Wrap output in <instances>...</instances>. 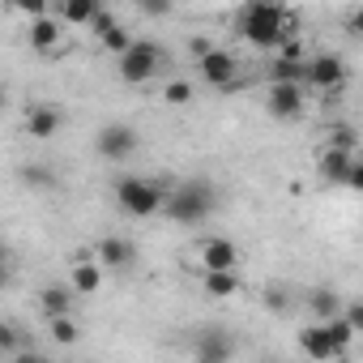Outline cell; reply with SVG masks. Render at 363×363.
<instances>
[{
	"mask_svg": "<svg viewBox=\"0 0 363 363\" xmlns=\"http://www.w3.org/2000/svg\"><path fill=\"white\" fill-rule=\"evenodd\" d=\"M235 26L261 52H278L286 39H295V18L278 5V0H248L240 9V18H235Z\"/></svg>",
	"mask_w": 363,
	"mask_h": 363,
	"instance_id": "6da1fadb",
	"label": "cell"
},
{
	"mask_svg": "<svg viewBox=\"0 0 363 363\" xmlns=\"http://www.w3.org/2000/svg\"><path fill=\"white\" fill-rule=\"evenodd\" d=\"M162 214H167L171 223H184V227L206 223V218L214 214V189H210V184H201V179H189V184H179V189H171V193H167Z\"/></svg>",
	"mask_w": 363,
	"mask_h": 363,
	"instance_id": "7a4b0ae2",
	"label": "cell"
},
{
	"mask_svg": "<svg viewBox=\"0 0 363 363\" xmlns=\"http://www.w3.org/2000/svg\"><path fill=\"white\" fill-rule=\"evenodd\" d=\"M116 201H120L124 214H133V218H150V214H158V210L167 206V193L154 184V179L128 175V179H120V184H116Z\"/></svg>",
	"mask_w": 363,
	"mask_h": 363,
	"instance_id": "3957f363",
	"label": "cell"
},
{
	"mask_svg": "<svg viewBox=\"0 0 363 363\" xmlns=\"http://www.w3.org/2000/svg\"><path fill=\"white\" fill-rule=\"evenodd\" d=\"M116 60H120V77H124L128 86H141V82H150V77L162 69L167 52H162V43H154V39H133V48H128L124 56H116Z\"/></svg>",
	"mask_w": 363,
	"mask_h": 363,
	"instance_id": "277c9868",
	"label": "cell"
},
{
	"mask_svg": "<svg viewBox=\"0 0 363 363\" xmlns=\"http://www.w3.org/2000/svg\"><path fill=\"white\" fill-rule=\"evenodd\" d=\"M197 73L206 86H218V90H235V73H240V60L223 48H210L201 60H197Z\"/></svg>",
	"mask_w": 363,
	"mask_h": 363,
	"instance_id": "5b68a950",
	"label": "cell"
},
{
	"mask_svg": "<svg viewBox=\"0 0 363 363\" xmlns=\"http://www.w3.org/2000/svg\"><path fill=\"white\" fill-rule=\"evenodd\" d=\"M303 82H269V94H265V111L274 120H295L303 111Z\"/></svg>",
	"mask_w": 363,
	"mask_h": 363,
	"instance_id": "8992f818",
	"label": "cell"
},
{
	"mask_svg": "<svg viewBox=\"0 0 363 363\" xmlns=\"http://www.w3.org/2000/svg\"><path fill=\"white\" fill-rule=\"evenodd\" d=\"M308 86L312 90H342L346 86V65L333 52H320L308 60Z\"/></svg>",
	"mask_w": 363,
	"mask_h": 363,
	"instance_id": "52a82bcc",
	"label": "cell"
},
{
	"mask_svg": "<svg viewBox=\"0 0 363 363\" xmlns=\"http://www.w3.org/2000/svg\"><path fill=\"white\" fill-rule=\"evenodd\" d=\"M137 145H141V137H137L128 124H103V133H99V154H103V158H111V162L133 158V154H137Z\"/></svg>",
	"mask_w": 363,
	"mask_h": 363,
	"instance_id": "ba28073f",
	"label": "cell"
},
{
	"mask_svg": "<svg viewBox=\"0 0 363 363\" xmlns=\"http://www.w3.org/2000/svg\"><path fill=\"white\" fill-rule=\"evenodd\" d=\"M350 171H354V150H342V145H329L320 154V179L333 189H350Z\"/></svg>",
	"mask_w": 363,
	"mask_h": 363,
	"instance_id": "9c48e42d",
	"label": "cell"
},
{
	"mask_svg": "<svg viewBox=\"0 0 363 363\" xmlns=\"http://www.w3.org/2000/svg\"><path fill=\"white\" fill-rule=\"evenodd\" d=\"M103 261L99 257H77L73 265H69V286L77 291V295H94L99 286H103Z\"/></svg>",
	"mask_w": 363,
	"mask_h": 363,
	"instance_id": "30bf717a",
	"label": "cell"
},
{
	"mask_svg": "<svg viewBox=\"0 0 363 363\" xmlns=\"http://www.w3.org/2000/svg\"><path fill=\"white\" fill-rule=\"evenodd\" d=\"M201 265L206 269H240V248L223 235H210L201 244Z\"/></svg>",
	"mask_w": 363,
	"mask_h": 363,
	"instance_id": "8fae6325",
	"label": "cell"
},
{
	"mask_svg": "<svg viewBox=\"0 0 363 363\" xmlns=\"http://www.w3.org/2000/svg\"><path fill=\"white\" fill-rule=\"evenodd\" d=\"M103 9H107L103 0H56V13H60V22H69V26H90Z\"/></svg>",
	"mask_w": 363,
	"mask_h": 363,
	"instance_id": "7c38bea8",
	"label": "cell"
},
{
	"mask_svg": "<svg viewBox=\"0 0 363 363\" xmlns=\"http://www.w3.org/2000/svg\"><path fill=\"white\" fill-rule=\"evenodd\" d=\"M269 82H303L308 86V56H282V52H274Z\"/></svg>",
	"mask_w": 363,
	"mask_h": 363,
	"instance_id": "4fadbf2b",
	"label": "cell"
},
{
	"mask_svg": "<svg viewBox=\"0 0 363 363\" xmlns=\"http://www.w3.org/2000/svg\"><path fill=\"white\" fill-rule=\"evenodd\" d=\"M201 286H206L210 299H227V295H240L244 282H240V269H206Z\"/></svg>",
	"mask_w": 363,
	"mask_h": 363,
	"instance_id": "5bb4252c",
	"label": "cell"
},
{
	"mask_svg": "<svg viewBox=\"0 0 363 363\" xmlns=\"http://www.w3.org/2000/svg\"><path fill=\"white\" fill-rule=\"evenodd\" d=\"M299 350H303V354H312V359H337V350H333V342H329L325 320H320V325H312V329H299Z\"/></svg>",
	"mask_w": 363,
	"mask_h": 363,
	"instance_id": "9a60e30c",
	"label": "cell"
},
{
	"mask_svg": "<svg viewBox=\"0 0 363 363\" xmlns=\"http://www.w3.org/2000/svg\"><path fill=\"white\" fill-rule=\"evenodd\" d=\"M30 48L43 52V56H52L60 48V22L56 18H35L30 22Z\"/></svg>",
	"mask_w": 363,
	"mask_h": 363,
	"instance_id": "2e32d148",
	"label": "cell"
},
{
	"mask_svg": "<svg viewBox=\"0 0 363 363\" xmlns=\"http://www.w3.org/2000/svg\"><path fill=\"white\" fill-rule=\"evenodd\" d=\"M94 257H99L107 269H120V265H128V261H133V244H128V240H116V235H107V240H99Z\"/></svg>",
	"mask_w": 363,
	"mask_h": 363,
	"instance_id": "e0dca14e",
	"label": "cell"
},
{
	"mask_svg": "<svg viewBox=\"0 0 363 363\" xmlns=\"http://www.w3.org/2000/svg\"><path fill=\"white\" fill-rule=\"evenodd\" d=\"M73 299H77L73 286H43V291H39V308H43L48 316H65V312L73 308Z\"/></svg>",
	"mask_w": 363,
	"mask_h": 363,
	"instance_id": "ac0fdd59",
	"label": "cell"
},
{
	"mask_svg": "<svg viewBox=\"0 0 363 363\" xmlns=\"http://www.w3.org/2000/svg\"><path fill=\"white\" fill-rule=\"evenodd\" d=\"M60 128V111L56 107H30V116H26V133L30 137H52Z\"/></svg>",
	"mask_w": 363,
	"mask_h": 363,
	"instance_id": "d6986e66",
	"label": "cell"
},
{
	"mask_svg": "<svg viewBox=\"0 0 363 363\" xmlns=\"http://www.w3.org/2000/svg\"><path fill=\"white\" fill-rule=\"evenodd\" d=\"M197 354H201L206 363H223V359L231 354V342H227L218 329H206V333H201V342H197Z\"/></svg>",
	"mask_w": 363,
	"mask_h": 363,
	"instance_id": "ffe728a7",
	"label": "cell"
},
{
	"mask_svg": "<svg viewBox=\"0 0 363 363\" xmlns=\"http://www.w3.org/2000/svg\"><path fill=\"white\" fill-rule=\"evenodd\" d=\"M325 329H329V342H333V350H337V354H346V350H350V337L359 333V329L346 320V312L329 316V320H325Z\"/></svg>",
	"mask_w": 363,
	"mask_h": 363,
	"instance_id": "44dd1931",
	"label": "cell"
},
{
	"mask_svg": "<svg viewBox=\"0 0 363 363\" xmlns=\"http://www.w3.org/2000/svg\"><path fill=\"white\" fill-rule=\"evenodd\" d=\"M48 333H52V342H60V346H73V342H77V320H73L69 312H65V316H52Z\"/></svg>",
	"mask_w": 363,
	"mask_h": 363,
	"instance_id": "7402d4cb",
	"label": "cell"
},
{
	"mask_svg": "<svg viewBox=\"0 0 363 363\" xmlns=\"http://www.w3.org/2000/svg\"><path fill=\"white\" fill-rule=\"evenodd\" d=\"M99 43H103V52H111V56H124V52L133 48V35H128L124 26H111V30H107Z\"/></svg>",
	"mask_w": 363,
	"mask_h": 363,
	"instance_id": "603a6c76",
	"label": "cell"
},
{
	"mask_svg": "<svg viewBox=\"0 0 363 363\" xmlns=\"http://www.w3.org/2000/svg\"><path fill=\"white\" fill-rule=\"evenodd\" d=\"M312 312L329 320V316H337V312H342V299H337L333 291H312Z\"/></svg>",
	"mask_w": 363,
	"mask_h": 363,
	"instance_id": "cb8c5ba5",
	"label": "cell"
},
{
	"mask_svg": "<svg viewBox=\"0 0 363 363\" xmlns=\"http://www.w3.org/2000/svg\"><path fill=\"white\" fill-rule=\"evenodd\" d=\"M9 9L13 13H26L35 22V18H48L52 13V0H9Z\"/></svg>",
	"mask_w": 363,
	"mask_h": 363,
	"instance_id": "d4e9b609",
	"label": "cell"
},
{
	"mask_svg": "<svg viewBox=\"0 0 363 363\" xmlns=\"http://www.w3.org/2000/svg\"><path fill=\"white\" fill-rule=\"evenodd\" d=\"M162 99L179 107V103H189V99H193V86H189V82H179V77H175V82H167V86H162Z\"/></svg>",
	"mask_w": 363,
	"mask_h": 363,
	"instance_id": "484cf974",
	"label": "cell"
},
{
	"mask_svg": "<svg viewBox=\"0 0 363 363\" xmlns=\"http://www.w3.org/2000/svg\"><path fill=\"white\" fill-rule=\"evenodd\" d=\"M133 5H137L145 18H167V13H171V0H133Z\"/></svg>",
	"mask_w": 363,
	"mask_h": 363,
	"instance_id": "4316f807",
	"label": "cell"
},
{
	"mask_svg": "<svg viewBox=\"0 0 363 363\" xmlns=\"http://www.w3.org/2000/svg\"><path fill=\"white\" fill-rule=\"evenodd\" d=\"M111 26H120V22H116V13H111V9H103V13H99V18H94V22H90V30H94V35H99V39H103V35H107V30H111Z\"/></svg>",
	"mask_w": 363,
	"mask_h": 363,
	"instance_id": "83f0119b",
	"label": "cell"
},
{
	"mask_svg": "<svg viewBox=\"0 0 363 363\" xmlns=\"http://www.w3.org/2000/svg\"><path fill=\"white\" fill-rule=\"evenodd\" d=\"M329 145H342V150H354V133H350L346 124H337V128L329 133Z\"/></svg>",
	"mask_w": 363,
	"mask_h": 363,
	"instance_id": "f1b7e54d",
	"label": "cell"
},
{
	"mask_svg": "<svg viewBox=\"0 0 363 363\" xmlns=\"http://www.w3.org/2000/svg\"><path fill=\"white\" fill-rule=\"evenodd\" d=\"M342 312H346V320H350V325H354V329L363 333V303H346Z\"/></svg>",
	"mask_w": 363,
	"mask_h": 363,
	"instance_id": "f546056e",
	"label": "cell"
},
{
	"mask_svg": "<svg viewBox=\"0 0 363 363\" xmlns=\"http://www.w3.org/2000/svg\"><path fill=\"white\" fill-rule=\"evenodd\" d=\"M346 30H350V35H359V39H363V5H359V9H354V13H350V18H346Z\"/></svg>",
	"mask_w": 363,
	"mask_h": 363,
	"instance_id": "4dcf8cb0",
	"label": "cell"
},
{
	"mask_svg": "<svg viewBox=\"0 0 363 363\" xmlns=\"http://www.w3.org/2000/svg\"><path fill=\"white\" fill-rule=\"evenodd\" d=\"M350 189L363 193V158H354V171H350Z\"/></svg>",
	"mask_w": 363,
	"mask_h": 363,
	"instance_id": "1f68e13d",
	"label": "cell"
},
{
	"mask_svg": "<svg viewBox=\"0 0 363 363\" xmlns=\"http://www.w3.org/2000/svg\"><path fill=\"white\" fill-rule=\"evenodd\" d=\"M265 308H274V312H282V308H286V299H282V291H269V295H265Z\"/></svg>",
	"mask_w": 363,
	"mask_h": 363,
	"instance_id": "d6a6232c",
	"label": "cell"
},
{
	"mask_svg": "<svg viewBox=\"0 0 363 363\" xmlns=\"http://www.w3.org/2000/svg\"><path fill=\"white\" fill-rule=\"evenodd\" d=\"M189 48H193V56H197V60H201V56H206V52H210V43H206V39H193V43H189Z\"/></svg>",
	"mask_w": 363,
	"mask_h": 363,
	"instance_id": "836d02e7",
	"label": "cell"
}]
</instances>
